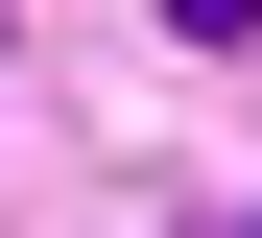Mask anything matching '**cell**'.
Instances as JSON below:
<instances>
[{
  "label": "cell",
  "mask_w": 262,
  "mask_h": 238,
  "mask_svg": "<svg viewBox=\"0 0 262 238\" xmlns=\"http://www.w3.org/2000/svg\"><path fill=\"white\" fill-rule=\"evenodd\" d=\"M167 48H262V0H167Z\"/></svg>",
  "instance_id": "1"
}]
</instances>
